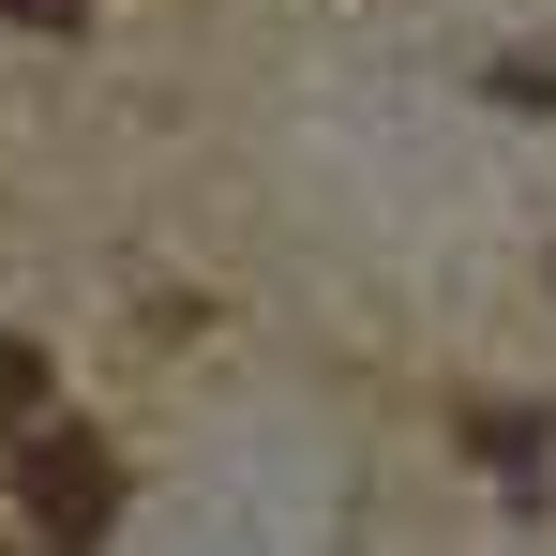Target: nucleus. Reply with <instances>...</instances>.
<instances>
[{"label":"nucleus","instance_id":"f257e3e1","mask_svg":"<svg viewBox=\"0 0 556 556\" xmlns=\"http://www.w3.org/2000/svg\"><path fill=\"white\" fill-rule=\"evenodd\" d=\"M15 511H30V542L91 556L105 527H121V466H105V437H61V421H30V437H15Z\"/></svg>","mask_w":556,"mask_h":556},{"label":"nucleus","instance_id":"f03ea898","mask_svg":"<svg viewBox=\"0 0 556 556\" xmlns=\"http://www.w3.org/2000/svg\"><path fill=\"white\" fill-rule=\"evenodd\" d=\"M30 421H46V346L0 331V437H30Z\"/></svg>","mask_w":556,"mask_h":556},{"label":"nucleus","instance_id":"7ed1b4c3","mask_svg":"<svg viewBox=\"0 0 556 556\" xmlns=\"http://www.w3.org/2000/svg\"><path fill=\"white\" fill-rule=\"evenodd\" d=\"M15 30H91V0H0Z\"/></svg>","mask_w":556,"mask_h":556}]
</instances>
